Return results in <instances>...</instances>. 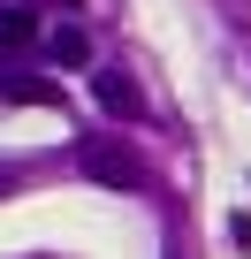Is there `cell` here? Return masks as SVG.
<instances>
[{
    "instance_id": "6da1fadb",
    "label": "cell",
    "mask_w": 251,
    "mask_h": 259,
    "mask_svg": "<svg viewBox=\"0 0 251 259\" xmlns=\"http://www.w3.org/2000/svg\"><path fill=\"white\" fill-rule=\"evenodd\" d=\"M76 160H84V176H91V183H107V191H145V160H137L130 145H107V138H91Z\"/></svg>"
},
{
    "instance_id": "7a4b0ae2",
    "label": "cell",
    "mask_w": 251,
    "mask_h": 259,
    "mask_svg": "<svg viewBox=\"0 0 251 259\" xmlns=\"http://www.w3.org/2000/svg\"><path fill=\"white\" fill-rule=\"evenodd\" d=\"M0 99H16V107H61V84H46V76H8V69H0Z\"/></svg>"
},
{
    "instance_id": "3957f363",
    "label": "cell",
    "mask_w": 251,
    "mask_h": 259,
    "mask_svg": "<svg viewBox=\"0 0 251 259\" xmlns=\"http://www.w3.org/2000/svg\"><path fill=\"white\" fill-rule=\"evenodd\" d=\"M91 92H99L107 114H137V107H145V92H137L130 76H91Z\"/></svg>"
},
{
    "instance_id": "277c9868",
    "label": "cell",
    "mask_w": 251,
    "mask_h": 259,
    "mask_svg": "<svg viewBox=\"0 0 251 259\" xmlns=\"http://www.w3.org/2000/svg\"><path fill=\"white\" fill-rule=\"evenodd\" d=\"M46 54L69 61V69H84V61H91V38H84L76 23H54V31H46Z\"/></svg>"
},
{
    "instance_id": "5b68a950",
    "label": "cell",
    "mask_w": 251,
    "mask_h": 259,
    "mask_svg": "<svg viewBox=\"0 0 251 259\" xmlns=\"http://www.w3.org/2000/svg\"><path fill=\"white\" fill-rule=\"evenodd\" d=\"M23 46H38V16L8 8V16H0V54H23Z\"/></svg>"
},
{
    "instance_id": "8992f818",
    "label": "cell",
    "mask_w": 251,
    "mask_h": 259,
    "mask_svg": "<svg viewBox=\"0 0 251 259\" xmlns=\"http://www.w3.org/2000/svg\"><path fill=\"white\" fill-rule=\"evenodd\" d=\"M46 8H84V0H46Z\"/></svg>"
}]
</instances>
